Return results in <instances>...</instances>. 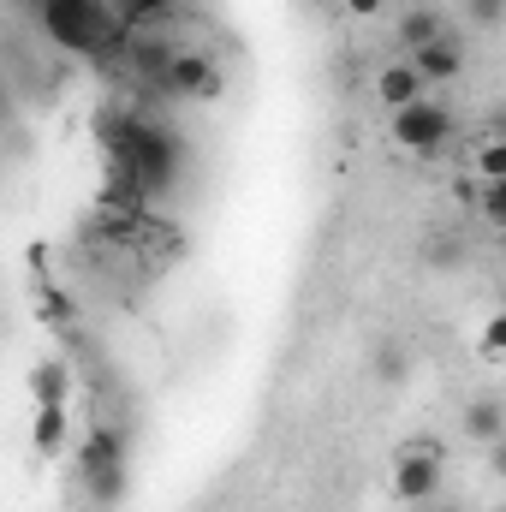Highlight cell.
Instances as JSON below:
<instances>
[{"label":"cell","mask_w":506,"mask_h":512,"mask_svg":"<svg viewBox=\"0 0 506 512\" xmlns=\"http://www.w3.org/2000/svg\"><path fill=\"white\" fill-rule=\"evenodd\" d=\"M477 352H483V358H506V310H495V316L483 322V334H477Z\"/></svg>","instance_id":"obj_15"},{"label":"cell","mask_w":506,"mask_h":512,"mask_svg":"<svg viewBox=\"0 0 506 512\" xmlns=\"http://www.w3.org/2000/svg\"><path fill=\"white\" fill-rule=\"evenodd\" d=\"M465 18L477 30H501L506 24V0H465Z\"/></svg>","instance_id":"obj_16"},{"label":"cell","mask_w":506,"mask_h":512,"mask_svg":"<svg viewBox=\"0 0 506 512\" xmlns=\"http://www.w3.org/2000/svg\"><path fill=\"white\" fill-rule=\"evenodd\" d=\"M453 108L447 102H435V96H423V102H411V108H399V114H387V137H393V149H405V155H441L447 149V137H453Z\"/></svg>","instance_id":"obj_1"},{"label":"cell","mask_w":506,"mask_h":512,"mask_svg":"<svg viewBox=\"0 0 506 512\" xmlns=\"http://www.w3.org/2000/svg\"><path fill=\"white\" fill-rule=\"evenodd\" d=\"M370 370H376L381 387H399V382H405V370H411V352H405L399 340H381V346H376V364H370Z\"/></svg>","instance_id":"obj_10"},{"label":"cell","mask_w":506,"mask_h":512,"mask_svg":"<svg viewBox=\"0 0 506 512\" xmlns=\"http://www.w3.org/2000/svg\"><path fill=\"white\" fill-rule=\"evenodd\" d=\"M346 12H352V18H376L381 0H346Z\"/></svg>","instance_id":"obj_19"},{"label":"cell","mask_w":506,"mask_h":512,"mask_svg":"<svg viewBox=\"0 0 506 512\" xmlns=\"http://www.w3.org/2000/svg\"><path fill=\"white\" fill-rule=\"evenodd\" d=\"M393 501L399 507L441 501V441H405V453L393 465Z\"/></svg>","instance_id":"obj_2"},{"label":"cell","mask_w":506,"mask_h":512,"mask_svg":"<svg viewBox=\"0 0 506 512\" xmlns=\"http://www.w3.org/2000/svg\"><path fill=\"white\" fill-rule=\"evenodd\" d=\"M167 96H179V102H215L221 96V66L203 48H179L173 66H167Z\"/></svg>","instance_id":"obj_3"},{"label":"cell","mask_w":506,"mask_h":512,"mask_svg":"<svg viewBox=\"0 0 506 512\" xmlns=\"http://www.w3.org/2000/svg\"><path fill=\"white\" fill-rule=\"evenodd\" d=\"M465 173L477 179V185H495V179H506V137H483L477 149H471V161H465Z\"/></svg>","instance_id":"obj_9"},{"label":"cell","mask_w":506,"mask_h":512,"mask_svg":"<svg viewBox=\"0 0 506 512\" xmlns=\"http://www.w3.org/2000/svg\"><path fill=\"white\" fill-rule=\"evenodd\" d=\"M441 36H447V18H441L435 6L399 12V48H405V54H417V48H429V42H441Z\"/></svg>","instance_id":"obj_8"},{"label":"cell","mask_w":506,"mask_h":512,"mask_svg":"<svg viewBox=\"0 0 506 512\" xmlns=\"http://www.w3.org/2000/svg\"><path fill=\"white\" fill-rule=\"evenodd\" d=\"M78 465H84V477L120 471V465H126V435H120L114 423H90V435H84V453H78Z\"/></svg>","instance_id":"obj_6"},{"label":"cell","mask_w":506,"mask_h":512,"mask_svg":"<svg viewBox=\"0 0 506 512\" xmlns=\"http://www.w3.org/2000/svg\"><path fill=\"white\" fill-rule=\"evenodd\" d=\"M405 512H453L447 501H429V507H405Z\"/></svg>","instance_id":"obj_20"},{"label":"cell","mask_w":506,"mask_h":512,"mask_svg":"<svg viewBox=\"0 0 506 512\" xmlns=\"http://www.w3.org/2000/svg\"><path fill=\"white\" fill-rule=\"evenodd\" d=\"M423 262H429V268H459V262H465V239H453V233H447V239H429V245H423Z\"/></svg>","instance_id":"obj_14"},{"label":"cell","mask_w":506,"mask_h":512,"mask_svg":"<svg viewBox=\"0 0 506 512\" xmlns=\"http://www.w3.org/2000/svg\"><path fill=\"white\" fill-rule=\"evenodd\" d=\"M429 96V84H423V72L411 66V60H387L376 72V102L387 114H399V108H411V102H423Z\"/></svg>","instance_id":"obj_4"},{"label":"cell","mask_w":506,"mask_h":512,"mask_svg":"<svg viewBox=\"0 0 506 512\" xmlns=\"http://www.w3.org/2000/svg\"><path fill=\"white\" fill-rule=\"evenodd\" d=\"M495 233L506 239V179H495V185H477V203H471Z\"/></svg>","instance_id":"obj_12"},{"label":"cell","mask_w":506,"mask_h":512,"mask_svg":"<svg viewBox=\"0 0 506 512\" xmlns=\"http://www.w3.org/2000/svg\"><path fill=\"white\" fill-rule=\"evenodd\" d=\"M459 429H465V441H471V447H495V441L506 435V399H495V393H477V399L465 405Z\"/></svg>","instance_id":"obj_7"},{"label":"cell","mask_w":506,"mask_h":512,"mask_svg":"<svg viewBox=\"0 0 506 512\" xmlns=\"http://www.w3.org/2000/svg\"><path fill=\"white\" fill-rule=\"evenodd\" d=\"M60 441H66V405H36V447L60 453Z\"/></svg>","instance_id":"obj_11"},{"label":"cell","mask_w":506,"mask_h":512,"mask_svg":"<svg viewBox=\"0 0 506 512\" xmlns=\"http://www.w3.org/2000/svg\"><path fill=\"white\" fill-rule=\"evenodd\" d=\"M36 405H66V364L60 358L36 364Z\"/></svg>","instance_id":"obj_13"},{"label":"cell","mask_w":506,"mask_h":512,"mask_svg":"<svg viewBox=\"0 0 506 512\" xmlns=\"http://www.w3.org/2000/svg\"><path fill=\"white\" fill-rule=\"evenodd\" d=\"M48 316H54V322H72V304H66V292H48Z\"/></svg>","instance_id":"obj_17"},{"label":"cell","mask_w":506,"mask_h":512,"mask_svg":"<svg viewBox=\"0 0 506 512\" xmlns=\"http://www.w3.org/2000/svg\"><path fill=\"white\" fill-rule=\"evenodd\" d=\"M495 137H506V108H501V114H495Z\"/></svg>","instance_id":"obj_21"},{"label":"cell","mask_w":506,"mask_h":512,"mask_svg":"<svg viewBox=\"0 0 506 512\" xmlns=\"http://www.w3.org/2000/svg\"><path fill=\"white\" fill-rule=\"evenodd\" d=\"M489 471H495V477L506 483V435L495 441V447H489Z\"/></svg>","instance_id":"obj_18"},{"label":"cell","mask_w":506,"mask_h":512,"mask_svg":"<svg viewBox=\"0 0 506 512\" xmlns=\"http://www.w3.org/2000/svg\"><path fill=\"white\" fill-rule=\"evenodd\" d=\"M405 60H411V66L423 72V84L435 90V84H453V78L465 72V42L447 30L441 42H429V48H417V54H405Z\"/></svg>","instance_id":"obj_5"}]
</instances>
